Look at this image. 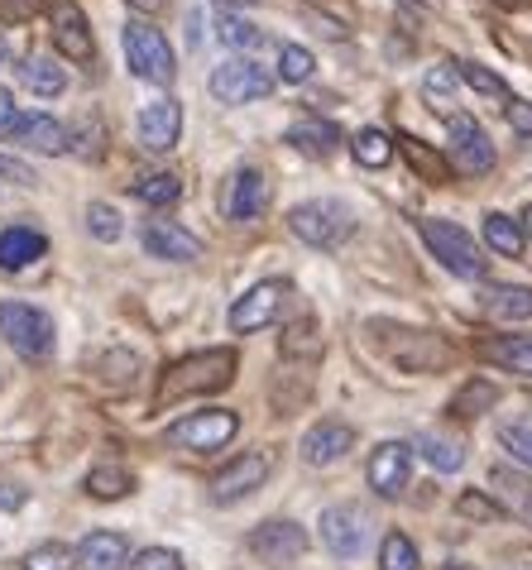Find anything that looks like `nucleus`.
Listing matches in <instances>:
<instances>
[{"label": "nucleus", "mask_w": 532, "mask_h": 570, "mask_svg": "<svg viewBox=\"0 0 532 570\" xmlns=\"http://www.w3.org/2000/svg\"><path fill=\"white\" fill-rule=\"evenodd\" d=\"M288 283L284 278H264V283H255L245 297H236V307H230V331H259V326H269V322H278V312H284V303H288Z\"/></svg>", "instance_id": "obj_10"}, {"label": "nucleus", "mask_w": 532, "mask_h": 570, "mask_svg": "<svg viewBox=\"0 0 532 570\" xmlns=\"http://www.w3.org/2000/svg\"><path fill=\"white\" fill-rule=\"evenodd\" d=\"M10 120H14V97L0 87V125H10Z\"/></svg>", "instance_id": "obj_49"}, {"label": "nucleus", "mask_w": 532, "mask_h": 570, "mask_svg": "<svg viewBox=\"0 0 532 570\" xmlns=\"http://www.w3.org/2000/svg\"><path fill=\"white\" fill-rule=\"evenodd\" d=\"M269 470H274V461H269V451H245V455H236L221 474L211 480V499L216 503H236V499H249L255 489L269 480Z\"/></svg>", "instance_id": "obj_11"}, {"label": "nucleus", "mask_w": 532, "mask_h": 570, "mask_svg": "<svg viewBox=\"0 0 532 570\" xmlns=\"http://www.w3.org/2000/svg\"><path fill=\"white\" fill-rule=\"evenodd\" d=\"M6 135H10V145L35 149V154H68V130L53 116H14L6 125Z\"/></svg>", "instance_id": "obj_19"}, {"label": "nucleus", "mask_w": 532, "mask_h": 570, "mask_svg": "<svg viewBox=\"0 0 532 570\" xmlns=\"http://www.w3.org/2000/svg\"><path fill=\"white\" fill-rule=\"evenodd\" d=\"M130 570H183V557H178L174 547H145L130 561Z\"/></svg>", "instance_id": "obj_43"}, {"label": "nucleus", "mask_w": 532, "mask_h": 570, "mask_svg": "<svg viewBox=\"0 0 532 570\" xmlns=\"http://www.w3.org/2000/svg\"><path fill=\"white\" fill-rule=\"evenodd\" d=\"M135 197L145 202V207H174V202L183 197V183L174 178V173H149V178L135 183Z\"/></svg>", "instance_id": "obj_34"}, {"label": "nucleus", "mask_w": 532, "mask_h": 570, "mask_svg": "<svg viewBox=\"0 0 532 570\" xmlns=\"http://www.w3.org/2000/svg\"><path fill=\"white\" fill-rule=\"evenodd\" d=\"M68 566H72V551L62 542H43L24 557V570H68Z\"/></svg>", "instance_id": "obj_42"}, {"label": "nucleus", "mask_w": 532, "mask_h": 570, "mask_svg": "<svg viewBox=\"0 0 532 570\" xmlns=\"http://www.w3.org/2000/svg\"><path fill=\"white\" fill-rule=\"evenodd\" d=\"M240 432V417L230 407H207V413H193L168 426V446H183V451H221L226 441H236Z\"/></svg>", "instance_id": "obj_6"}, {"label": "nucleus", "mask_w": 532, "mask_h": 570, "mask_svg": "<svg viewBox=\"0 0 532 570\" xmlns=\"http://www.w3.org/2000/svg\"><path fill=\"white\" fill-rule=\"evenodd\" d=\"M380 570H417V547L403 532H388L380 547Z\"/></svg>", "instance_id": "obj_37"}, {"label": "nucleus", "mask_w": 532, "mask_h": 570, "mask_svg": "<svg viewBox=\"0 0 532 570\" xmlns=\"http://www.w3.org/2000/svg\"><path fill=\"white\" fill-rule=\"evenodd\" d=\"M446 130H451V168L484 178V173L494 168V145H490V135L480 130V120L465 116V110H451Z\"/></svg>", "instance_id": "obj_8"}, {"label": "nucleus", "mask_w": 532, "mask_h": 570, "mask_svg": "<svg viewBox=\"0 0 532 570\" xmlns=\"http://www.w3.org/2000/svg\"><path fill=\"white\" fill-rule=\"evenodd\" d=\"M456 77H461L456 62H436V68L422 77V97H427L432 110H442V116H451V106H456Z\"/></svg>", "instance_id": "obj_29"}, {"label": "nucleus", "mask_w": 532, "mask_h": 570, "mask_svg": "<svg viewBox=\"0 0 532 570\" xmlns=\"http://www.w3.org/2000/svg\"><path fill=\"white\" fill-rule=\"evenodd\" d=\"M370 528L374 522H370V513L359 509V503H332V509L322 513V542L341 561H355L359 551L370 547Z\"/></svg>", "instance_id": "obj_7"}, {"label": "nucleus", "mask_w": 532, "mask_h": 570, "mask_svg": "<svg viewBox=\"0 0 532 570\" xmlns=\"http://www.w3.org/2000/svg\"><path fill=\"white\" fill-rule=\"evenodd\" d=\"M422 240H427L432 259H442V268H451L456 278H484L490 274V259H484V249L471 240V230H461L456 220H422Z\"/></svg>", "instance_id": "obj_2"}, {"label": "nucleus", "mask_w": 532, "mask_h": 570, "mask_svg": "<svg viewBox=\"0 0 532 570\" xmlns=\"http://www.w3.org/2000/svg\"><path fill=\"white\" fill-rule=\"evenodd\" d=\"M216 35H221V43H230V49H240V53H249V49H259V43H264V29L249 24L245 14H230V10H221Z\"/></svg>", "instance_id": "obj_35"}, {"label": "nucleus", "mask_w": 532, "mask_h": 570, "mask_svg": "<svg viewBox=\"0 0 532 570\" xmlns=\"http://www.w3.org/2000/svg\"><path fill=\"white\" fill-rule=\"evenodd\" d=\"M87 230L91 235H97V240H106V245H111V240H120V212L116 207H106V202H91V207H87Z\"/></svg>", "instance_id": "obj_40"}, {"label": "nucleus", "mask_w": 532, "mask_h": 570, "mask_svg": "<svg viewBox=\"0 0 532 570\" xmlns=\"http://www.w3.org/2000/svg\"><path fill=\"white\" fill-rule=\"evenodd\" d=\"M216 6H221V10H226V6H249V0H216Z\"/></svg>", "instance_id": "obj_52"}, {"label": "nucleus", "mask_w": 532, "mask_h": 570, "mask_svg": "<svg viewBox=\"0 0 532 570\" xmlns=\"http://www.w3.org/2000/svg\"><path fill=\"white\" fill-rule=\"evenodd\" d=\"M484 245H490L494 255H504V259H519L523 255V226L513 216H504V212H490L484 216Z\"/></svg>", "instance_id": "obj_28"}, {"label": "nucleus", "mask_w": 532, "mask_h": 570, "mask_svg": "<svg viewBox=\"0 0 532 570\" xmlns=\"http://www.w3.org/2000/svg\"><path fill=\"white\" fill-rule=\"evenodd\" d=\"M413 451H417L432 470H442V474H451V470L465 465V446H461V441H451V436H442V432H422V436L413 441Z\"/></svg>", "instance_id": "obj_26"}, {"label": "nucleus", "mask_w": 532, "mask_h": 570, "mask_svg": "<svg viewBox=\"0 0 532 570\" xmlns=\"http://www.w3.org/2000/svg\"><path fill=\"white\" fill-rule=\"evenodd\" d=\"M145 249L154 259H174V264H187V259H201V240L193 230H183L178 220H145Z\"/></svg>", "instance_id": "obj_16"}, {"label": "nucleus", "mask_w": 532, "mask_h": 570, "mask_svg": "<svg viewBox=\"0 0 532 570\" xmlns=\"http://www.w3.org/2000/svg\"><path fill=\"white\" fill-rule=\"evenodd\" d=\"M523 230H528V235H532V207H528V212H523Z\"/></svg>", "instance_id": "obj_51"}, {"label": "nucleus", "mask_w": 532, "mask_h": 570, "mask_svg": "<svg viewBox=\"0 0 532 570\" xmlns=\"http://www.w3.org/2000/svg\"><path fill=\"white\" fill-rule=\"evenodd\" d=\"M351 154L359 168H384L388 158H394V139H388L384 130H374V125H365L355 139H351Z\"/></svg>", "instance_id": "obj_30"}, {"label": "nucleus", "mask_w": 532, "mask_h": 570, "mask_svg": "<svg viewBox=\"0 0 532 570\" xmlns=\"http://www.w3.org/2000/svg\"><path fill=\"white\" fill-rule=\"evenodd\" d=\"M490 484L499 489V499H504V513H513L532 532V480H528V474L509 470V465H494Z\"/></svg>", "instance_id": "obj_23"}, {"label": "nucleus", "mask_w": 532, "mask_h": 570, "mask_svg": "<svg viewBox=\"0 0 532 570\" xmlns=\"http://www.w3.org/2000/svg\"><path fill=\"white\" fill-rule=\"evenodd\" d=\"M43 255H49V235L43 230L24 226V220H14V226L0 230V268H6V274H20V268L39 264Z\"/></svg>", "instance_id": "obj_18"}, {"label": "nucleus", "mask_w": 532, "mask_h": 570, "mask_svg": "<svg viewBox=\"0 0 532 570\" xmlns=\"http://www.w3.org/2000/svg\"><path fill=\"white\" fill-rule=\"evenodd\" d=\"M398 145H403V158H408V168L417 173L422 183H436V187L451 183V164L442 154H432V145H422V139H413V135H403Z\"/></svg>", "instance_id": "obj_27"}, {"label": "nucleus", "mask_w": 532, "mask_h": 570, "mask_svg": "<svg viewBox=\"0 0 532 570\" xmlns=\"http://www.w3.org/2000/svg\"><path fill=\"white\" fill-rule=\"evenodd\" d=\"M269 207V178L259 168H236V178L226 187V216L230 220H259Z\"/></svg>", "instance_id": "obj_17"}, {"label": "nucleus", "mask_w": 532, "mask_h": 570, "mask_svg": "<svg viewBox=\"0 0 532 570\" xmlns=\"http://www.w3.org/2000/svg\"><path fill=\"white\" fill-rule=\"evenodd\" d=\"M0 336L14 355L49 360L53 355V316L35 303H0Z\"/></svg>", "instance_id": "obj_3"}, {"label": "nucleus", "mask_w": 532, "mask_h": 570, "mask_svg": "<svg viewBox=\"0 0 532 570\" xmlns=\"http://www.w3.org/2000/svg\"><path fill=\"white\" fill-rule=\"evenodd\" d=\"M24 489L20 484H0V513H14V509H24Z\"/></svg>", "instance_id": "obj_47"}, {"label": "nucleus", "mask_w": 532, "mask_h": 570, "mask_svg": "<svg viewBox=\"0 0 532 570\" xmlns=\"http://www.w3.org/2000/svg\"><path fill=\"white\" fill-rule=\"evenodd\" d=\"M456 68H461L465 82H471V87L480 91V97H490V101H509V82H504V77H499V72L484 68V62L465 58V62H456Z\"/></svg>", "instance_id": "obj_36"}, {"label": "nucleus", "mask_w": 532, "mask_h": 570, "mask_svg": "<svg viewBox=\"0 0 532 570\" xmlns=\"http://www.w3.org/2000/svg\"><path fill=\"white\" fill-rule=\"evenodd\" d=\"M20 82L35 91V97H62V91H68V72H62L53 58L29 53V58L20 62Z\"/></svg>", "instance_id": "obj_25"}, {"label": "nucleus", "mask_w": 532, "mask_h": 570, "mask_svg": "<svg viewBox=\"0 0 532 570\" xmlns=\"http://www.w3.org/2000/svg\"><path fill=\"white\" fill-rule=\"evenodd\" d=\"M494 403H499V389L490 384V379H471L465 389H456V399H451V413L480 417V413H494Z\"/></svg>", "instance_id": "obj_31"}, {"label": "nucleus", "mask_w": 532, "mask_h": 570, "mask_svg": "<svg viewBox=\"0 0 532 570\" xmlns=\"http://www.w3.org/2000/svg\"><path fill=\"white\" fill-rule=\"evenodd\" d=\"M49 20H53V43H58L62 58H72V62H91V58H97V43H91V29H87V14L77 10L72 0H53Z\"/></svg>", "instance_id": "obj_12"}, {"label": "nucleus", "mask_w": 532, "mask_h": 570, "mask_svg": "<svg viewBox=\"0 0 532 570\" xmlns=\"http://www.w3.org/2000/svg\"><path fill=\"white\" fill-rule=\"evenodd\" d=\"M125 6H130V10H139V14H159V10L168 6V0H125Z\"/></svg>", "instance_id": "obj_48"}, {"label": "nucleus", "mask_w": 532, "mask_h": 570, "mask_svg": "<svg viewBox=\"0 0 532 570\" xmlns=\"http://www.w3.org/2000/svg\"><path fill=\"white\" fill-rule=\"evenodd\" d=\"M504 116H509V125H513V135H532V101L509 97V101H504Z\"/></svg>", "instance_id": "obj_44"}, {"label": "nucleus", "mask_w": 532, "mask_h": 570, "mask_svg": "<svg viewBox=\"0 0 532 570\" xmlns=\"http://www.w3.org/2000/svg\"><path fill=\"white\" fill-rule=\"evenodd\" d=\"M0 178L20 183V187H35V183H39V178H35V168H24L20 158H6V154H0Z\"/></svg>", "instance_id": "obj_45"}, {"label": "nucleus", "mask_w": 532, "mask_h": 570, "mask_svg": "<svg viewBox=\"0 0 532 570\" xmlns=\"http://www.w3.org/2000/svg\"><path fill=\"white\" fill-rule=\"evenodd\" d=\"M249 551L264 561H274V566H284V561H297L307 551V532L288 518H274V522H264V528L249 532Z\"/></svg>", "instance_id": "obj_14"}, {"label": "nucleus", "mask_w": 532, "mask_h": 570, "mask_svg": "<svg viewBox=\"0 0 532 570\" xmlns=\"http://www.w3.org/2000/svg\"><path fill=\"white\" fill-rule=\"evenodd\" d=\"M490 360L504 364L509 374L532 379V336H504V341H494L490 345Z\"/></svg>", "instance_id": "obj_33"}, {"label": "nucleus", "mask_w": 532, "mask_h": 570, "mask_svg": "<svg viewBox=\"0 0 532 570\" xmlns=\"http://www.w3.org/2000/svg\"><path fill=\"white\" fill-rule=\"evenodd\" d=\"M135 489V474L125 465H97L87 474V494L91 499H125Z\"/></svg>", "instance_id": "obj_32"}, {"label": "nucleus", "mask_w": 532, "mask_h": 570, "mask_svg": "<svg viewBox=\"0 0 532 570\" xmlns=\"http://www.w3.org/2000/svg\"><path fill=\"white\" fill-rule=\"evenodd\" d=\"M178 135H183V106L174 97L149 101L145 110H139V145H145L149 154H168L178 145Z\"/></svg>", "instance_id": "obj_15"}, {"label": "nucleus", "mask_w": 532, "mask_h": 570, "mask_svg": "<svg viewBox=\"0 0 532 570\" xmlns=\"http://www.w3.org/2000/svg\"><path fill=\"white\" fill-rule=\"evenodd\" d=\"M484 312L504 316V322H523V316H532V288H523V283H490L484 288Z\"/></svg>", "instance_id": "obj_24"}, {"label": "nucleus", "mask_w": 532, "mask_h": 570, "mask_svg": "<svg viewBox=\"0 0 532 570\" xmlns=\"http://www.w3.org/2000/svg\"><path fill=\"white\" fill-rule=\"evenodd\" d=\"M499 441H504V451L513 455V461L532 470V417L528 422H504L499 426Z\"/></svg>", "instance_id": "obj_38"}, {"label": "nucleus", "mask_w": 532, "mask_h": 570, "mask_svg": "<svg viewBox=\"0 0 532 570\" xmlns=\"http://www.w3.org/2000/svg\"><path fill=\"white\" fill-rule=\"evenodd\" d=\"M230 379H236V351H197L164 370L159 403H178V399H193V393H216Z\"/></svg>", "instance_id": "obj_1"}, {"label": "nucleus", "mask_w": 532, "mask_h": 570, "mask_svg": "<svg viewBox=\"0 0 532 570\" xmlns=\"http://www.w3.org/2000/svg\"><path fill=\"white\" fill-rule=\"evenodd\" d=\"M274 91V77L249 58H226L221 68L211 72V97L226 106H245V101H264Z\"/></svg>", "instance_id": "obj_9"}, {"label": "nucleus", "mask_w": 532, "mask_h": 570, "mask_svg": "<svg viewBox=\"0 0 532 570\" xmlns=\"http://www.w3.org/2000/svg\"><path fill=\"white\" fill-rule=\"evenodd\" d=\"M408 465H413V446L408 441H384L370 455V489L380 499H398L408 489Z\"/></svg>", "instance_id": "obj_13"}, {"label": "nucleus", "mask_w": 532, "mask_h": 570, "mask_svg": "<svg viewBox=\"0 0 532 570\" xmlns=\"http://www.w3.org/2000/svg\"><path fill=\"white\" fill-rule=\"evenodd\" d=\"M351 446H355V432H351L346 422H317V426H312V432L303 436V461L317 465V470H326V465L346 461Z\"/></svg>", "instance_id": "obj_20"}, {"label": "nucleus", "mask_w": 532, "mask_h": 570, "mask_svg": "<svg viewBox=\"0 0 532 570\" xmlns=\"http://www.w3.org/2000/svg\"><path fill=\"white\" fill-rule=\"evenodd\" d=\"M312 68H317V62H312L307 49H297V43H284V53H278V77H284V82H293V87L307 82Z\"/></svg>", "instance_id": "obj_41"}, {"label": "nucleus", "mask_w": 532, "mask_h": 570, "mask_svg": "<svg viewBox=\"0 0 532 570\" xmlns=\"http://www.w3.org/2000/svg\"><path fill=\"white\" fill-rule=\"evenodd\" d=\"M72 561L82 570H125L130 566V542H125L120 532H87L82 542H77Z\"/></svg>", "instance_id": "obj_21"}, {"label": "nucleus", "mask_w": 532, "mask_h": 570, "mask_svg": "<svg viewBox=\"0 0 532 570\" xmlns=\"http://www.w3.org/2000/svg\"><path fill=\"white\" fill-rule=\"evenodd\" d=\"M288 230L303 245H312V249H336L341 240H351L355 220H351V212L341 207V202H326L322 197V202H303V207H293Z\"/></svg>", "instance_id": "obj_4"}, {"label": "nucleus", "mask_w": 532, "mask_h": 570, "mask_svg": "<svg viewBox=\"0 0 532 570\" xmlns=\"http://www.w3.org/2000/svg\"><path fill=\"white\" fill-rule=\"evenodd\" d=\"M125 58H130L135 77H145V82L168 87L178 77V58H174V49H168V39L145 20L125 24Z\"/></svg>", "instance_id": "obj_5"}, {"label": "nucleus", "mask_w": 532, "mask_h": 570, "mask_svg": "<svg viewBox=\"0 0 532 570\" xmlns=\"http://www.w3.org/2000/svg\"><path fill=\"white\" fill-rule=\"evenodd\" d=\"M499 6H523V0H499Z\"/></svg>", "instance_id": "obj_54"}, {"label": "nucleus", "mask_w": 532, "mask_h": 570, "mask_svg": "<svg viewBox=\"0 0 532 570\" xmlns=\"http://www.w3.org/2000/svg\"><path fill=\"white\" fill-rule=\"evenodd\" d=\"M10 58V49H6V39H0V62H6Z\"/></svg>", "instance_id": "obj_53"}, {"label": "nucleus", "mask_w": 532, "mask_h": 570, "mask_svg": "<svg viewBox=\"0 0 532 570\" xmlns=\"http://www.w3.org/2000/svg\"><path fill=\"white\" fill-rule=\"evenodd\" d=\"M528 570H532V566H528Z\"/></svg>", "instance_id": "obj_55"}, {"label": "nucleus", "mask_w": 532, "mask_h": 570, "mask_svg": "<svg viewBox=\"0 0 532 570\" xmlns=\"http://www.w3.org/2000/svg\"><path fill=\"white\" fill-rule=\"evenodd\" d=\"M288 145L312 154V158H326V154L341 149V130L332 120H322V116H303V120L288 125Z\"/></svg>", "instance_id": "obj_22"}, {"label": "nucleus", "mask_w": 532, "mask_h": 570, "mask_svg": "<svg viewBox=\"0 0 532 570\" xmlns=\"http://www.w3.org/2000/svg\"><path fill=\"white\" fill-rule=\"evenodd\" d=\"M442 570H471V566H465V561H446Z\"/></svg>", "instance_id": "obj_50"}, {"label": "nucleus", "mask_w": 532, "mask_h": 570, "mask_svg": "<svg viewBox=\"0 0 532 570\" xmlns=\"http://www.w3.org/2000/svg\"><path fill=\"white\" fill-rule=\"evenodd\" d=\"M35 10H39V0H0V14H6V20H29Z\"/></svg>", "instance_id": "obj_46"}, {"label": "nucleus", "mask_w": 532, "mask_h": 570, "mask_svg": "<svg viewBox=\"0 0 532 570\" xmlns=\"http://www.w3.org/2000/svg\"><path fill=\"white\" fill-rule=\"evenodd\" d=\"M456 513L471 518V522H494L499 513H504V503H494L484 489H465V494L456 499Z\"/></svg>", "instance_id": "obj_39"}]
</instances>
